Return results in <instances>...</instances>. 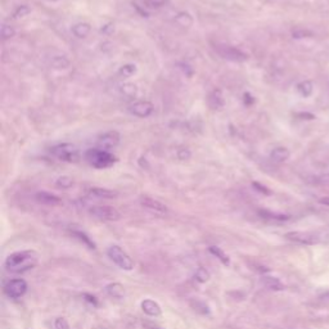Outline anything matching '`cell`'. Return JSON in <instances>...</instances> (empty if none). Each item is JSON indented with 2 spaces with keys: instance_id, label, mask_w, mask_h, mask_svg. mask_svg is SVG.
<instances>
[{
  "instance_id": "obj_1",
  "label": "cell",
  "mask_w": 329,
  "mask_h": 329,
  "mask_svg": "<svg viewBox=\"0 0 329 329\" xmlns=\"http://www.w3.org/2000/svg\"><path fill=\"white\" fill-rule=\"evenodd\" d=\"M39 262V255L32 249H23L9 255L6 260V269L9 273L22 274L35 268Z\"/></svg>"
},
{
  "instance_id": "obj_2",
  "label": "cell",
  "mask_w": 329,
  "mask_h": 329,
  "mask_svg": "<svg viewBox=\"0 0 329 329\" xmlns=\"http://www.w3.org/2000/svg\"><path fill=\"white\" fill-rule=\"evenodd\" d=\"M85 157L88 162L95 169H107L116 162V158L112 153H110L108 150L99 149V148L89 149Z\"/></svg>"
},
{
  "instance_id": "obj_3",
  "label": "cell",
  "mask_w": 329,
  "mask_h": 329,
  "mask_svg": "<svg viewBox=\"0 0 329 329\" xmlns=\"http://www.w3.org/2000/svg\"><path fill=\"white\" fill-rule=\"evenodd\" d=\"M50 153L59 161L76 163L80 160V150L72 143H61L50 148Z\"/></svg>"
},
{
  "instance_id": "obj_4",
  "label": "cell",
  "mask_w": 329,
  "mask_h": 329,
  "mask_svg": "<svg viewBox=\"0 0 329 329\" xmlns=\"http://www.w3.org/2000/svg\"><path fill=\"white\" fill-rule=\"evenodd\" d=\"M107 255L115 262L116 265L120 269H122V270L130 271L134 269V261H133V259L120 246H116V244L115 246H111L107 249Z\"/></svg>"
},
{
  "instance_id": "obj_5",
  "label": "cell",
  "mask_w": 329,
  "mask_h": 329,
  "mask_svg": "<svg viewBox=\"0 0 329 329\" xmlns=\"http://www.w3.org/2000/svg\"><path fill=\"white\" fill-rule=\"evenodd\" d=\"M89 214L102 221H117L121 219V214L112 206H93L89 209Z\"/></svg>"
},
{
  "instance_id": "obj_6",
  "label": "cell",
  "mask_w": 329,
  "mask_h": 329,
  "mask_svg": "<svg viewBox=\"0 0 329 329\" xmlns=\"http://www.w3.org/2000/svg\"><path fill=\"white\" fill-rule=\"evenodd\" d=\"M215 50L217 52L221 58L227 59V61L232 62H244L248 59V56L244 53L243 50H241L239 48H236V46L232 45H216L215 46Z\"/></svg>"
},
{
  "instance_id": "obj_7",
  "label": "cell",
  "mask_w": 329,
  "mask_h": 329,
  "mask_svg": "<svg viewBox=\"0 0 329 329\" xmlns=\"http://www.w3.org/2000/svg\"><path fill=\"white\" fill-rule=\"evenodd\" d=\"M284 237L293 243L303 244V246H314V244H318L320 242L319 237L316 234L310 233V232H297L296 230V232H288Z\"/></svg>"
},
{
  "instance_id": "obj_8",
  "label": "cell",
  "mask_w": 329,
  "mask_h": 329,
  "mask_svg": "<svg viewBox=\"0 0 329 329\" xmlns=\"http://www.w3.org/2000/svg\"><path fill=\"white\" fill-rule=\"evenodd\" d=\"M27 292V283L23 281V279H12L8 283L4 286V293H6L7 297L13 298V300H17V298H21L22 296H24V293Z\"/></svg>"
},
{
  "instance_id": "obj_9",
  "label": "cell",
  "mask_w": 329,
  "mask_h": 329,
  "mask_svg": "<svg viewBox=\"0 0 329 329\" xmlns=\"http://www.w3.org/2000/svg\"><path fill=\"white\" fill-rule=\"evenodd\" d=\"M128 110L135 117L147 118L152 115L155 107H153V105L149 100H137V102L129 106Z\"/></svg>"
},
{
  "instance_id": "obj_10",
  "label": "cell",
  "mask_w": 329,
  "mask_h": 329,
  "mask_svg": "<svg viewBox=\"0 0 329 329\" xmlns=\"http://www.w3.org/2000/svg\"><path fill=\"white\" fill-rule=\"evenodd\" d=\"M120 139L121 137L117 131L115 130L107 131V133H105V134H102L99 138H98V148L110 152L111 149L117 147L118 143H120Z\"/></svg>"
},
{
  "instance_id": "obj_11",
  "label": "cell",
  "mask_w": 329,
  "mask_h": 329,
  "mask_svg": "<svg viewBox=\"0 0 329 329\" xmlns=\"http://www.w3.org/2000/svg\"><path fill=\"white\" fill-rule=\"evenodd\" d=\"M140 205H142L144 209L149 210V211L156 212V214H167L169 212V209L165 204L157 201V199L152 198V197H148V195H143L140 197Z\"/></svg>"
},
{
  "instance_id": "obj_12",
  "label": "cell",
  "mask_w": 329,
  "mask_h": 329,
  "mask_svg": "<svg viewBox=\"0 0 329 329\" xmlns=\"http://www.w3.org/2000/svg\"><path fill=\"white\" fill-rule=\"evenodd\" d=\"M35 198L39 204L45 205V206H61L62 205V199L59 198V197H57L56 194H52V193L48 192L36 193Z\"/></svg>"
},
{
  "instance_id": "obj_13",
  "label": "cell",
  "mask_w": 329,
  "mask_h": 329,
  "mask_svg": "<svg viewBox=\"0 0 329 329\" xmlns=\"http://www.w3.org/2000/svg\"><path fill=\"white\" fill-rule=\"evenodd\" d=\"M142 310L144 311L148 316H153V318L160 316L161 314H162V309H161V306L158 305L156 301L149 300V298H148V300H144L142 302Z\"/></svg>"
},
{
  "instance_id": "obj_14",
  "label": "cell",
  "mask_w": 329,
  "mask_h": 329,
  "mask_svg": "<svg viewBox=\"0 0 329 329\" xmlns=\"http://www.w3.org/2000/svg\"><path fill=\"white\" fill-rule=\"evenodd\" d=\"M209 106L212 108V110H220V108L224 107V96H222L221 90L219 89H215L211 94L209 95Z\"/></svg>"
},
{
  "instance_id": "obj_15",
  "label": "cell",
  "mask_w": 329,
  "mask_h": 329,
  "mask_svg": "<svg viewBox=\"0 0 329 329\" xmlns=\"http://www.w3.org/2000/svg\"><path fill=\"white\" fill-rule=\"evenodd\" d=\"M89 194L96 197V198L103 199H113L118 195L117 192H113L111 189H106V188H91L89 189Z\"/></svg>"
},
{
  "instance_id": "obj_16",
  "label": "cell",
  "mask_w": 329,
  "mask_h": 329,
  "mask_svg": "<svg viewBox=\"0 0 329 329\" xmlns=\"http://www.w3.org/2000/svg\"><path fill=\"white\" fill-rule=\"evenodd\" d=\"M71 31H72V34L78 39H85L90 34L91 26L89 23H86V22H80V23L73 24Z\"/></svg>"
},
{
  "instance_id": "obj_17",
  "label": "cell",
  "mask_w": 329,
  "mask_h": 329,
  "mask_svg": "<svg viewBox=\"0 0 329 329\" xmlns=\"http://www.w3.org/2000/svg\"><path fill=\"white\" fill-rule=\"evenodd\" d=\"M291 153L289 150L287 149L286 147H276L271 150L270 153V158L274 161V162H286L287 160L289 158Z\"/></svg>"
},
{
  "instance_id": "obj_18",
  "label": "cell",
  "mask_w": 329,
  "mask_h": 329,
  "mask_svg": "<svg viewBox=\"0 0 329 329\" xmlns=\"http://www.w3.org/2000/svg\"><path fill=\"white\" fill-rule=\"evenodd\" d=\"M261 282L266 288L271 289V291H283L284 289V284L274 276H262Z\"/></svg>"
},
{
  "instance_id": "obj_19",
  "label": "cell",
  "mask_w": 329,
  "mask_h": 329,
  "mask_svg": "<svg viewBox=\"0 0 329 329\" xmlns=\"http://www.w3.org/2000/svg\"><path fill=\"white\" fill-rule=\"evenodd\" d=\"M259 214H260V216L264 217V219L274 220V221H287V220L291 219V216H289V215L276 214V212L268 211V210H260Z\"/></svg>"
},
{
  "instance_id": "obj_20",
  "label": "cell",
  "mask_w": 329,
  "mask_h": 329,
  "mask_svg": "<svg viewBox=\"0 0 329 329\" xmlns=\"http://www.w3.org/2000/svg\"><path fill=\"white\" fill-rule=\"evenodd\" d=\"M297 90H298V93L303 96V98H309V96H310L314 91L313 83L309 80L301 81V83L297 85Z\"/></svg>"
},
{
  "instance_id": "obj_21",
  "label": "cell",
  "mask_w": 329,
  "mask_h": 329,
  "mask_svg": "<svg viewBox=\"0 0 329 329\" xmlns=\"http://www.w3.org/2000/svg\"><path fill=\"white\" fill-rule=\"evenodd\" d=\"M107 292L110 296H112V297L115 298H121L123 296V293H125V291H123V287L122 284L120 283H111L107 286Z\"/></svg>"
},
{
  "instance_id": "obj_22",
  "label": "cell",
  "mask_w": 329,
  "mask_h": 329,
  "mask_svg": "<svg viewBox=\"0 0 329 329\" xmlns=\"http://www.w3.org/2000/svg\"><path fill=\"white\" fill-rule=\"evenodd\" d=\"M209 251L211 252L212 255H214L215 257H217V259L220 260V261L222 262V264H224V265H230V260H229V257H227V255L225 254L224 251H222L221 248H219V247H216V246H211L209 248Z\"/></svg>"
},
{
  "instance_id": "obj_23",
  "label": "cell",
  "mask_w": 329,
  "mask_h": 329,
  "mask_svg": "<svg viewBox=\"0 0 329 329\" xmlns=\"http://www.w3.org/2000/svg\"><path fill=\"white\" fill-rule=\"evenodd\" d=\"M72 234L76 237V238L79 239V241L83 242V243L85 244V246H88L89 248L95 249V243H94V242L90 239V237L86 236V234L84 233V232H80V230H73Z\"/></svg>"
},
{
  "instance_id": "obj_24",
  "label": "cell",
  "mask_w": 329,
  "mask_h": 329,
  "mask_svg": "<svg viewBox=\"0 0 329 329\" xmlns=\"http://www.w3.org/2000/svg\"><path fill=\"white\" fill-rule=\"evenodd\" d=\"M167 3H169V0H143V4L148 9H161Z\"/></svg>"
},
{
  "instance_id": "obj_25",
  "label": "cell",
  "mask_w": 329,
  "mask_h": 329,
  "mask_svg": "<svg viewBox=\"0 0 329 329\" xmlns=\"http://www.w3.org/2000/svg\"><path fill=\"white\" fill-rule=\"evenodd\" d=\"M121 91H122L123 95L129 96V98H134L138 94V88L134 84H123L121 86Z\"/></svg>"
},
{
  "instance_id": "obj_26",
  "label": "cell",
  "mask_w": 329,
  "mask_h": 329,
  "mask_svg": "<svg viewBox=\"0 0 329 329\" xmlns=\"http://www.w3.org/2000/svg\"><path fill=\"white\" fill-rule=\"evenodd\" d=\"M135 72H137L135 64H125V66H122V67L120 68V71H118V73H120L122 78H131Z\"/></svg>"
},
{
  "instance_id": "obj_27",
  "label": "cell",
  "mask_w": 329,
  "mask_h": 329,
  "mask_svg": "<svg viewBox=\"0 0 329 329\" xmlns=\"http://www.w3.org/2000/svg\"><path fill=\"white\" fill-rule=\"evenodd\" d=\"M176 22L180 24V26L188 27L193 23V18L190 17L189 13H184V12H183V13L178 14Z\"/></svg>"
},
{
  "instance_id": "obj_28",
  "label": "cell",
  "mask_w": 329,
  "mask_h": 329,
  "mask_svg": "<svg viewBox=\"0 0 329 329\" xmlns=\"http://www.w3.org/2000/svg\"><path fill=\"white\" fill-rule=\"evenodd\" d=\"M292 36L294 39H303V38H313L314 34L308 29H297L292 31Z\"/></svg>"
},
{
  "instance_id": "obj_29",
  "label": "cell",
  "mask_w": 329,
  "mask_h": 329,
  "mask_svg": "<svg viewBox=\"0 0 329 329\" xmlns=\"http://www.w3.org/2000/svg\"><path fill=\"white\" fill-rule=\"evenodd\" d=\"M14 35H16V30H14L13 27L6 23L2 26V39H3V40H8V39L13 38Z\"/></svg>"
},
{
  "instance_id": "obj_30",
  "label": "cell",
  "mask_w": 329,
  "mask_h": 329,
  "mask_svg": "<svg viewBox=\"0 0 329 329\" xmlns=\"http://www.w3.org/2000/svg\"><path fill=\"white\" fill-rule=\"evenodd\" d=\"M72 184L73 180L70 176H61L57 180V187L62 188V189H68V188L72 187Z\"/></svg>"
},
{
  "instance_id": "obj_31",
  "label": "cell",
  "mask_w": 329,
  "mask_h": 329,
  "mask_svg": "<svg viewBox=\"0 0 329 329\" xmlns=\"http://www.w3.org/2000/svg\"><path fill=\"white\" fill-rule=\"evenodd\" d=\"M68 64H70V62H68V59L64 58V57H56L52 61V66L54 68H67Z\"/></svg>"
},
{
  "instance_id": "obj_32",
  "label": "cell",
  "mask_w": 329,
  "mask_h": 329,
  "mask_svg": "<svg viewBox=\"0 0 329 329\" xmlns=\"http://www.w3.org/2000/svg\"><path fill=\"white\" fill-rule=\"evenodd\" d=\"M195 279L198 282H201V283H205V282H207L210 279V273L206 269L199 268L198 270L195 271Z\"/></svg>"
},
{
  "instance_id": "obj_33",
  "label": "cell",
  "mask_w": 329,
  "mask_h": 329,
  "mask_svg": "<svg viewBox=\"0 0 329 329\" xmlns=\"http://www.w3.org/2000/svg\"><path fill=\"white\" fill-rule=\"evenodd\" d=\"M30 12H31V9H30L29 7H27V6H21V7H18V8H17L16 11H14V13H13V18H21V17L27 16V14H29Z\"/></svg>"
},
{
  "instance_id": "obj_34",
  "label": "cell",
  "mask_w": 329,
  "mask_h": 329,
  "mask_svg": "<svg viewBox=\"0 0 329 329\" xmlns=\"http://www.w3.org/2000/svg\"><path fill=\"white\" fill-rule=\"evenodd\" d=\"M54 326H56V329H70L68 321L64 318H57L54 321Z\"/></svg>"
},
{
  "instance_id": "obj_35",
  "label": "cell",
  "mask_w": 329,
  "mask_h": 329,
  "mask_svg": "<svg viewBox=\"0 0 329 329\" xmlns=\"http://www.w3.org/2000/svg\"><path fill=\"white\" fill-rule=\"evenodd\" d=\"M254 187L256 188V189L259 190V192L264 193V194H266V195H270V194H271L270 190H269L268 188H266V187H264V185L260 184V183H254Z\"/></svg>"
},
{
  "instance_id": "obj_36",
  "label": "cell",
  "mask_w": 329,
  "mask_h": 329,
  "mask_svg": "<svg viewBox=\"0 0 329 329\" xmlns=\"http://www.w3.org/2000/svg\"><path fill=\"white\" fill-rule=\"evenodd\" d=\"M178 157H179L180 160H188V158L190 157V152L188 149H180Z\"/></svg>"
},
{
  "instance_id": "obj_37",
  "label": "cell",
  "mask_w": 329,
  "mask_h": 329,
  "mask_svg": "<svg viewBox=\"0 0 329 329\" xmlns=\"http://www.w3.org/2000/svg\"><path fill=\"white\" fill-rule=\"evenodd\" d=\"M83 297H85L86 301H89L90 303H93L94 306H98V301H96V298L94 297V296H91V294H88V293H84Z\"/></svg>"
},
{
  "instance_id": "obj_38",
  "label": "cell",
  "mask_w": 329,
  "mask_h": 329,
  "mask_svg": "<svg viewBox=\"0 0 329 329\" xmlns=\"http://www.w3.org/2000/svg\"><path fill=\"white\" fill-rule=\"evenodd\" d=\"M319 204L324 205V206H329V197H323L319 199Z\"/></svg>"
},
{
  "instance_id": "obj_39",
  "label": "cell",
  "mask_w": 329,
  "mask_h": 329,
  "mask_svg": "<svg viewBox=\"0 0 329 329\" xmlns=\"http://www.w3.org/2000/svg\"><path fill=\"white\" fill-rule=\"evenodd\" d=\"M153 329H161V328H157V326H156V328H153Z\"/></svg>"
}]
</instances>
